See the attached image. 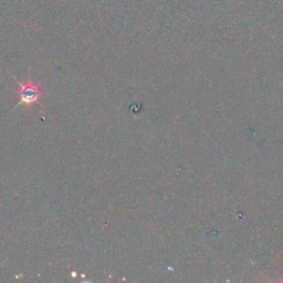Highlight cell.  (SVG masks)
<instances>
[{
  "mask_svg": "<svg viewBox=\"0 0 283 283\" xmlns=\"http://www.w3.org/2000/svg\"><path fill=\"white\" fill-rule=\"evenodd\" d=\"M19 89L16 91V94L19 96V104L27 105L30 108L31 105L36 104L40 101L42 96V91L37 83H34L31 79H28L24 83L18 82Z\"/></svg>",
  "mask_w": 283,
  "mask_h": 283,
  "instance_id": "obj_1",
  "label": "cell"
}]
</instances>
